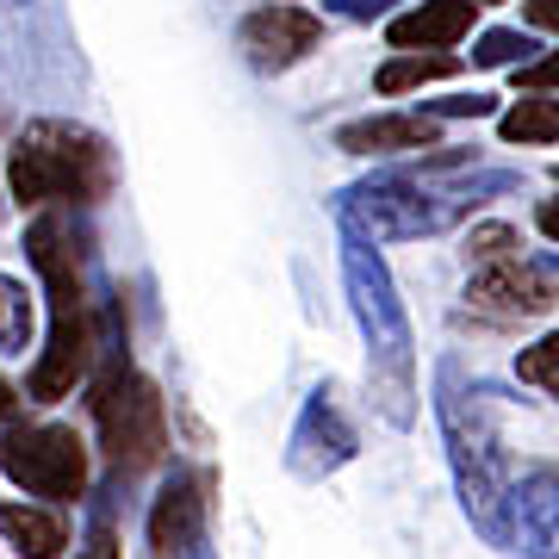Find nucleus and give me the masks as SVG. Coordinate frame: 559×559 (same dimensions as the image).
Masks as SVG:
<instances>
[{"mask_svg":"<svg viewBox=\"0 0 559 559\" xmlns=\"http://www.w3.org/2000/svg\"><path fill=\"white\" fill-rule=\"evenodd\" d=\"M25 249L38 261L44 286H50V348L38 355L25 392L38 404H57L94 373L100 342H94V318H87V293H81V261H75V242H69V224L38 218L25 230Z\"/></svg>","mask_w":559,"mask_h":559,"instance_id":"nucleus-1","label":"nucleus"},{"mask_svg":"<svg viewBox=\"0 0 559 559\" xmlns=\"http://www.w3.org/2000/svg\"><path fill=\"white\" fill-rule=\"evenodd\" d=\"M342 274H348L360 336H367L373 399H380L392 429H411L417 423V355H411V323H404V305L392 293V274H385L380 249L367 237H355V230H348V249H342Z\"/></svg>","mask_w":559,"mask_h":559,"instance_id":"nucleus-2","label":"nucleus"},{"mask_svg":"<svg viewBox=\"0 0 559 559\" xmlns=\"http://www.w3.org/2000/svg\"><path fill=\"white\" fill-rule=\"evenodd\" d=\"M13 180V200L20 205H94L112 187V156L94 131L62 119H38L25 124V138L13 143L7 162Z\"/></svg>","mask_w":559,"mask_h":559,"instance_id":"nucleus-3","label":"nucleus"},{"mask_svg":"<svg viewBox=\"0 0 559 559\" xmlns=\"http://www.w3.org/2000/svg\"><path fill=\"white\" fill-rule=\"evenodd\" d=\"M119 348L124 342H106V367L94 373V423L119 473H150L168 448V411H162V392Z\"/></svg>","mask_w":559,"mask_h":559,"instance_id":"nucleus-4","label":"nucleus"},{"mask_svg":"<svg viewBox=\"0 0 559 559\" xmlns=\"http://www.w3.org/2000/svg\"><path fill=\"white\" fill-rule=\"evenodd\" d=\"M441 429H448V460H454L460 510L479 522L491 540H503V466H498V436L485 423L479 399L460 392V373L441 367Z\"/></svg>","mask_w":559,"mask_h":559,"instance_id":"nucleus-5","label":"nucleus"},{"mask_svg":"<svg viewBox=\"0 0 559 559\" xmlns=\"http://www.w3.org/2000/svg\"><path fill=\"white\" fill-rule=\"evenodd\" d=\"M0 473L32 491V498L69 503L87 491V448L75 429L62 423H32V429H7L0 436Z\"/></svg>","mask_w":559,"mask_h":559,"instance_id":"nucleus-6","label":"nucleus"},{"mask_svg":"<svg viewBox=\"0 0 559 559\" xmlns=\"http://www.w3.org/2000/svg\"><path fill=\"white\" fill-rule=\"evenodd\" d=\"M454 218V205H429V193H417L411 180L385 175V180H360L342 193V224L367 242H404V237H429Z\"/></svg>","mask_w":559,"mask_h":559,"instance_id":"nucleus-7","label":"nucleus"},{"mask_svg":"<svg viewBox=\"0 0 559 559\" xmlns=\"http://www.w3.org/2000/svg\"><path fill=\"white\" fill-rule=\"evenodd\" d=\"M503 540L528 559H559V466H528L503 491Z\"/></svg>","mask_w":559,"mask_h":559,"instance_id":"nucleus-8","label":"nucleus"},{"mask_svg":"<svg viewBox=\"0 0 559 559\" xmlns=\"http://www.w3.org/2000/svg\"><path fill=\"white\" fill-rule=\"evenodd\" d=\"M466 305L485 311V318L510 323V318H547V311L559 305V293H554V280L540 274V267H528V261L510 255V261H491V267L473 274Z\"/></svg>","mask_w":559,"mask_h":559,"instance_id":"nucleus-9","label":"nucleus"},{"mask_svg":"<svg viewBox=\"0 0 559 559\" xmlns=\"http://www.w3.org/2000/svg\"><path fill=\"white\" fill-rule=\"evenodd\" d=\"M205 516H212V479L205 473H175L162 485L156 510H150V554L187 559L205 535Z\"/></svg>","mask_w":559,"mask_h":559,"instance_id":"nucleus-10","label":"nucleus"},{"mask_svg":"<svg viewBox=\"0 0 559 559\" xmlns=\"http://www.w3.org/2000/svg\"><path fill=\"white\" fill-rule=\"evenodd\" d=\"M355 429H348V417L336 411V399L330 392H311V404L299 411V429H293V473L299 479H330L336 466H348L355 460Z\"/></svg>","mask_w":559,"mask_h":559,"instance_id":"nucleus-11","label":"nucleus"},{"mask_svg":"<svg viewBox=\"0 0 559 559\" xmlns=\"http://www.w3.org/2000/svg\"><path fill=\"white\" fill-rule=\"evenodd\" d=\"M318 44H323V20L299 13V7H261V13L242 20V50H249L255 69H293Z\"/></svg>","mask_w":559,"mask_h":559,"instance_id":"nucleus-12","label":"nucleus"},{"mask_svg":"<svg viewBox=\"0 0 559 559\" xmlns=\"http://www.w3.org/2000/svg\"><path fill=\"white\" fill-rule=\"evenodd\" d=\"M441 119L429 112H380V119H355L336 131V150L348 156H385V150H436Z\"/></svg>","mask_w":559,"mask_h":559,"instance_id":"nucleus-13","label":"nucleus"},{"mask_svg":"<svg viewBox=\"0 0 559 559\" xmlns=\"http://www.w3.org/2000/svg\"><path fill=\"white\" fill-rule=\"evenodd\" d=\"M473 20H479L473 0H423V7H411V13H399L385 25V38L399 50H448V44H460L473 32Z\"/></svg>","mask_w":559,"mask_h":559,"instance_id":"nucleus-14","label":"nucleus"},{"mask_svg":"<svg viewBox=\"0 0 559 559\" xmlns=\"http://www.w3.org/2000/svg\"><path fill=\"white\" fill-rule=\"evenodd\" d=\"M0 535L20 547V559H62V547H69L62 516L38 510V503H0Z\"/></svg>","mask_w":559,"mask_h":559,"instance_id":"nucleus-15","label":"nucleus"},{"mask_svg":"<svg viewBox=\"0 0 559 559\" xmlns=\"http://www.w3.org/2000/svg\"><path fill=\"white\" fill-rule=\"evenodd\" d=\"M448 75H460V57H448V50H404V57H392L373 75V87L380 94H411L423 81H448Z\"/></svg>","mask_w":559,"mask_h":559,"instance_id":"nucleus-16","label":"nucleus"},{"mask_svg":"<svg viewBox=\"0 0 559 559\" xmlns=\"http://www.w3.org/2000/svg\"><path fill=\"white\" fill-rule=\"evenodd\" d=\"M498 138L503 143H559V100H540V94L516 100L498 119Z\"/></svg>","mask_w":559,"mask_h":559,"instance_id":"nucleus-17","label":"nucleus"},{"mask_svg":"<svg viewBox=\"0 0 559 559\" xmlns=\"http://www.w3.org/2000/svg\"><path fill=\"white\" fill-rule=\"evenodd\" d=\"M32 342V293L0 274V355H25Z\"/></svg>","mask_w":559,"mask_h":559,"instance_id":"nucleus-18","label":"nucleus"},{"mask_svg":"<svg viewBox=\"0 0 559 559\" xmlns=\"http://www.w3.org/2000/svg\"><path fill=\"white\" fill-rule=\"evenodd\" d=\"M516 380L535 385V392H547V399H559V330L554 336H540L535 348H522L516 355Z\"/></svg>","mask_w":559,"mask_h":559,"instance_id":"nucleus-19","label":"nucleus"},{"mask_svg":"<svg viewBox=\"0 0 559 559\" xmlns=\"http://www.w3.org/2000/svg\"><path fill=\"white\" fill-rule=\"evenodd\" d=\"M528 50H535V44L522 38V32H485L473 62H479V69H510V62H528Z\"/></svg>","mask_w":559,"mask_h":559,"instance_id":"nucleus-20","label":"nucleus"},{"mask_svg":"<svg viewBox=\"0 0 559 559\" xmlns=\"http://www.w3.org/2000/svg\"><path fill=\"white\" fill-rule=\"evenodd\" d=\"M510 255H516V230H510V224H479V230L466 237V261H479V267L510 261Z\"/></svg>","mask_w":559,"mask_h":559,"instance_id":"nucleus-21","label":"nucleus"},{"mask_svg":"<svg viewBox=\"0 0 559 559\" xmlns=\"http://www.w3.org/2000/svg\"><path fill=\"white\" fill-rule=\"evenodd\" d=\"M516 81L528 87V94H547V87H559V50L540 62H516Z\"/></svg>","mask_w":559,"mask_h":559,"instance_id":"nucleus-22","label":"nucleus"},{"mask_svg":"<svg viewBox=\"0 0 559 559\" xmlns=\"http://www.w3.org/2000/svg\"><path fill=\"white\" fill-rule=\"evenodd\" d=\"M528 25L535 32H559V0H528Z\"/></svg>","mask_w":559,"mask_h":559,"instance_id":"nucleus-23","label":"nucleus"},{"mask_svg":"<svg viewBox=\"0 0 559 559\" xmlns=\"http://www.w3.org/2000/svg\"><path fill=\"white\" fill-rule=\"evenodd\" d=\"M392 0H342V20H380Z\"/></svg>","mask_w":559,"mask_h":559,"instance_id":"nucleus-24","label":"nucleus"},{"mask_svg":"<svg viewBox=\"0 0 559 559\" xmlns=\"http://www.w3.org/2000/svg\"><path fill=\"white\" fill-rule=\"evenodd\" d=\"M535 224H540V237H554V242H559V200H540Z\"/></svg>","mask_w":559,"mask_h":559,"instance_id":"nucleus-25","label":"nucleus"},{"mask_svg":"<svg viewBox=\"0 0 559 559\" xmlns=\"http://www.w3.org/2000/svg\"><path fill=\"white\" fill-rule=\"evenodd\" d=\"M7 417H20V392L0 380V423H7Z\"/></svg>","mask_w":559,"mask_h":559,"instance_id":"nucleus-26","label":"nucleus"},{"mask_svg":"<svg viewBox=\"0 0 559 559\" xmlns=\"http://www.w3.org/2000/svg\"><path fill=\"white\" fill-rule=\"evenodd\" d=\"M81 559H119V540H112V535H100V540H94V547H87Z\"/></svg>","mask_w":559,"mask_h":559,"instance_id":"nucleus-27","label":"nucleus"},{"mask_svg":"<svg viewBox=\"0 0 559 559\" xmlns=\"http://www.w3.org/2000/svg\"><path fill=\"white\" fill-rule=\"evenodd\" d=\"M473 7H485V0H473Z\"/></svg>","mask_w":559,"mask_h":559,"instance_id":"nucleus-28","label":"nucleus"}]
</instances>
